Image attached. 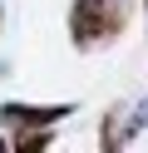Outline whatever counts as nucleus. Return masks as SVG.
Returning a JSON list of instances; mask_svg holds the SVG:
<instances>
[{
    "instance_id": "f257e3e1",
    "label": "nucleus",
    "mask_w": 148,
    "mask_h": 153,
    "mask_svg": "<svg viewBox=\"0 0 148 153\" xmlns=\"http://www.w3.org/2000/svg\"><path fill=\"white\" fill-rule=\"evenodd\" d=\"M123 25H128V0H74V10H69V35L79 50L118 40Z\"/></svg>"
},
{
    "instance_id": "f03ea898",
    "label": "nucleus",
    "mask_w": 148,
    "mask_h": 153,
    "mask_svg": "<svg viewBox=\"0 0 148 153\" xmlns=\"http://www.w3.org/2000/svg\"><path fill=\"white\" fill-rule=\"evenodd\" d=\"M64 114H74L69 104H49V109H35V104H5L0 109V123L5 128H49V123H59Z\"/></svg>"
},
{
    "instance_id": "20e7f679",
    "label": "nucleus",
    "mask_w": 148,
    "mask_h": 153,
    "mask_svg": "<svg viewBox=\"0 0 148 153\" xmlns=\"http://www.w3.org/2000/svg\"><path fill=\"white\" fill-rule=\"evenodd\" d=\"M20 148H25V153H35V148H45V143H49V128H25V133H20Z\"/></svg>"
},
{
    "instance_id": "7ed1b4c3",
    "label": "nucleus",
    "mask_w": 148,
    "mask_h": 153,
    "mask_svg": "<svg viewBox=\"0 0 148 153\" xmlns=\"http://www.w3.org/2000/svg\"><path fill=\"white\" fill-rule=\"evenodd\" d=\"M133 109H123V104H118V109H109V119H104V148H118V143L128 138V133H133Z\"/></svg>"
}]
</instances>
